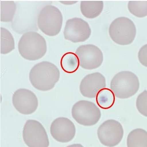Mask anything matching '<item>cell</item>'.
Listing matches in <instances>:
<instances>
[{
    "instance_id": "8992f818",
    "label": "cell",
    "mask_w": 147,
    "mask_h": 147,
    "mask_svg": "<svg viewBox=\"0 0 147 147\" xmlns=\"http://www.w3.org/2000/svg\"><path fill=\"white\" fill-rule=\"evenodd\" d=\"M74 119L80 125L91 126L96 125L101 117L100 109L92 102L80 100L74 104L71 110Z\"/></svg>"
},
{
    "instance_id": "ac0fdd59",
    "label": "cell",
    "mask_w": 147,
    "mask_h": 147,
    "mask_svg": "<svg viewBox=\"0 0 147 147\" xmlns=\"http://www.w3.org/2000/svg\"><path fill=\"white\" fill-rule=\"evenodd\" d=\"M15 49L14 39L9 30L1 28V53L6 55Z\"/></svg>"
},
{
    "instance_id": "5b68a950",
    "label": "cell",
    "mask_w": 147,
    "mask_h": 147,
    "mask_svg": "<svg viewBox=\"0 0 147 147\" xmlns=\"http://www.w3.org/2000/svg\"><path fill=\"white\" fill-rule=\"evenodd\" d=\"M109 35L114 42L120 45H130L136 34V28L133 21L127 17H119L110 24Z\"/></svg>"
},
{
    "instance_id": "7402d4cb",
    "label": "cell",
    "mask_w": 147,
    "mask_h": 147,
    "mask_svg": "<svg viewBox=\"0 0 147 147\" xmlns=\"http://www.w3.org/2000/svg\"><path fill=\"white\" fill-rule=\"evenodd\" d=\"M138 58L140 63L147 67V44L141 47L138 53Z\"/></svg>"
},
{
    "instance_id": "7a4b0ae2",
    "label": "cell",
    "mask_w": 147,
    "mask_h": 147,
    "mask_svg": "<svg viewBox=\"0 0 147 147\" xmlns=\"http://www.w3.org/2000/svg\"><path fill=\"white\" fill-rule=\"evenodd\" d=\"M18 49L20 55L25 59L36 60L45 55L47 42L44 37L36 32H26L19 40Z\"/></svg>"
},
{
    "instance_id": "52a82bcc",
    "label": "cell",
    "mask_w": 147,
    "mask_h": 147,
    "mask_svg": "<svg viewBox=\"0 0 147 147\" xmlns=\"http://www.w3.org/2000/svg\"><path fill=\"white\" fill-rule=\"evenodd\" d=\"M24 142L28 147H48L49 140L45 127L38 121L28 120L23 128Z\"/></svg>"
},
{
    "instance_id": "5bb4252c",
    "label": "cell",
    "mask_w": 147,
    "mask_h": 147,
    "mask_svg": "<svg viewBox=\"0 0 147 147\" xmlns=\"http://www.w3.org/2000/svg\"><path fill=\"white\" fill-rule=\"evenodd\" d=\"M104 8L103 1H82L81 11L86 18H94L100 14Z\"/></svg>"
},
{
    "instance_id": "e0dca14e",
    "label": "cell",
    "mask_w": 147,
    "mask_h": 147,
    "mask_svg": "<svg viewBox=\"0 0 147 147\" xmlns=\"http://www.w3.org/2000/svg\"><path fill=\"white\" fill-rule=\"evenodd\" d=\"M96 103L99 107L105 110L110 109L114 105L115 97L111 89L105 88L97 93L96 97Z\"/></svg>"
},
{
    "instance_id": "ba28073f",
    "label": "cell",
    "mask_w": 147,
    "mask_h": 147,
    "mask_svg": "<svg viewBox=\"0 0 147 147\" xmlns=\"http://www.w3.org/2000/svg\"><path fill=\"white\" fill-rule=\"evenodd\" d=\"M124 129L122 125L115 119L104 122L97 129V136L101 143L105 146L114 147L122 140Z\"/></svg>"
},
{
    "instance_id": "9c48e42d",
    "label": "cell",
    "mask_w": 147,
    "mask_h": 147,
    "mask_svg": "<svg viewBox=\"0 0 147 147\" xmlns=\"http://www.w3.org/2000/svg\"><path fill=\"white\" fill-rule=\"evenodd\" d=\"M65 39L73 43L84 42L91 34V29L88 23L81 18L68 19L64 32Z\"/></svg>"
},
{
    "instance_id": "cb8c5ba5",
    "label": "cell",
    "mask_w": 147,
    "mask_h": 147,
    "mask_svg": "<svg viewBox=\"0 0 147 147\" xmlns=\"http://www.w3.org/2000/svg\"><path fill=\"white\" fill-rule=\"evenodd\" d=\"M67 147H84L80 144H74Z\"/></svg>"
},
{
    "instance_id": "603a6c76",
    "label": "cell",
    "mask_w": 147,
    "mask_h": 147,
    "mask_svg": "<svg viewBox=\"0 0 147 147\" xmlns=\"http://www.w3.org/2000/svg\"><path fill=\"white\" fill-rule=\"evenodd\" d=\"M78 1H60V2L62 3L63 4L66 5H70L74 4Z\"/></svg>"
},
{
    "instance_id": "6da1fadb",
    "label": "cell",
    "mask_w": 147,
    "mask_h": 147,
    "mask_svg": "<svg viewBox=\"0 0 147 147\" xmlns=\"http://www.w3.org/2000/svg\"><path fill=\"white\" fill-rule=\"evenodd\" d=\"M29 77L33 87L38 90L47 91L53 89L59 80V70L53 63L42 61L32 68Z\"/></svg>"
},
{
    "instance_id": "30bf717a",
    "label": "cell",
    "mask_w": 147,
    "mask_h": 147,
    "mask_svg": "<svg viewBox=\"0 0 147 147\" xmlns=\"http://www.w3.org/2000/svg\"><path fill=\"white\" fill-rule=\"evenodd\" d=\"M80 66L82 68L92 70L97 68L102 65L103 55L102 51L93 45H83L76 50Z\"/></svg>"
},
{
    "instance_id": "277c9868",
    "label": "cell",
    "mask_w": 147,
    "mask_h": 147,
    "mask_svg": "<svg viewBox=\"0 0 147 147\" xmlns=\"http://www.w3.org/2000/svg\"><path fill=\"white\" fill-rule=\"evenodd\" d=\"M63 16L60 11L51 5L44 6L38 14L37 24L45 34L54 36L59 34L62 27Z\"/></svg>"
},
{
    "instance_id": "7c38bea8",
    "label": "cell",
    "mask_w": 147,
    "mask_h": 147,
    "mask_svg": "<svg viewBox=\"0 0 147 147\" xmlns=\"http://www.w3.org/2000/svg\"><path fill=\"white\" fill-rule=\"evenodd\" d=\"M50 133L55 140L65 143L73 139L76 134V127L73 122L68 118L58 117L51 123Z\"/></svg>"
},
{
    "instance_id": "9a60e30c",
    "label": "cell",
    "mask_w": 147,
    "mask_h": 147,
    "mask_svg": "<svg viewBox=\"0 0 147 147\" xmlns=\"http://www.w3.org/2000/svg\"><path fill=\"white\" fill-rule=\"evenodd\" d=\"M127 147H147V132L141 128L133 129L128 134Z\"/></svg>"
},
{
    "instance_id": "2e32d148",
    "label": "cell",
    "mask_w": 147,
    "mask_h": 147,
    "mask_svg": "<svg viewBox=\"0 0 147 147\" xmlns=\"http://www.w3.org/2000/svg\"><path fill=\"white\" fill-rule=\"evenodd\" d=\"M60 65L61 68L66 73H73L79 68L80 61L76 54L72 52H67L61 57Z\"/></svg>"
},
{
    "instance_id": "44dd1931",
    "label": "cell",
    "mask_w": 147,
    "mask_h": 147,
    "mask_svg": "<svg viewBox=\"0 0 147 147\" xmlns=\"http://www.w3.org/2000/svg\"><path fill=\"white\" fill-rule=\"evenodd\" d=\"M136 106L138 112L147 117V90H145L138 96Z\"/></svg>"
},
{
    "instance_id": "3957f363",
    "label": "cell",
    "mask_w": 147,
    "mask_h": 147,
    "mask_svg": "<svg viewBox=\"0 0 147 147\" xmlns=\"http://www.w3.org/2000/svg\"><path fill=\"white\" fill-rule=\"evenodd\" d=\"M110 88L119 99H127L135 95L139 89L137 76L130 71H122L116 74L110 82Z\"/></svg>"
},
{
    "instance_id": "8fae6325",
    "label": "cell",
    "mask_w": 147,
    "mask_h": 147,
    "mask_svg": "<svg viewBox=\"0 0 147 147\" xmlns=\"http://www.w3.org/2000/svg\"><path fill=\"white\" fill-rule=\"evenodd\" d=\"M12 102L15 109L25 115L34 113L38 104L36 95L31 90L26 89H18L14 93Z\"/></svg>"
},
{
    "instance_id": "d6986e66",
    "label": "cell",
    "mask_w": 147,
    "mask_h": 147,
    "mask_svg": "<svg viewBox=\"0 0 147 147\" xmlns=\"http://www.w3.org/2000/svg\"><path fill=\"white\" fill-rule=\"evenodd\" d=\"M16 9V4L13 1H1V22H12Z\"/></svg>"
},
{
    "instance_id": "ffe728a7",
    "label": "cell",
    "mask_w": 147,
    "mask_h": 147,
    "mask_svg": "<svg viewBox=\"0 0 147 147\" xmlns=\"http://www.w3.org/2000/svg\"><path fill=\"white\" fill-rule=\"evenodd\" d=\"M128 9L130 13L138 18L147 16V1H129Z\"/></svg>"
},
{
    "instance_id": "4fadbf2b",
    "label": "cell",
    "mask_w": 147,
    "mask_h": 147,
    "mask_svg": "<svg viewBox=\"0 0 147 147\" xmlns=\"http://www.w3.org/2000/svg\"><path fill=\"white\" fill-rule=\"evenodd\" d=\"M106 86L105 77L100 72H95L86 75L82 79L80 84V92L84 97L94 98L98 92Z\"/></svg>"
}]
</instances>
